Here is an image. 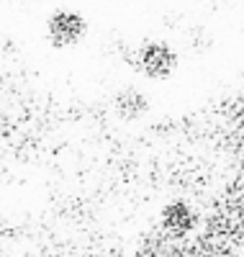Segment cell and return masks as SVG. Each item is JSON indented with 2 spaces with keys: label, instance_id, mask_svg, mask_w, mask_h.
Returning <instances> with one entry per match:
<instances>
[{
  "label": "cell",
  "instance_id": "6da1fadb",
  "mask_svg": "<svg viewBox=\"0 0 244 257\" xmlns=\"http://www.w3.org/2000/svg\"><path fill=\"white\" fill-rule=\"evenodd\" d=\"M87 34V21L70 8H59L47 18V39L57 49H70L77 47Z\"/></svg>",
  "mask_w": 244,
  "mask_h": 257
},
{
  "label": "cell",
  "instance_id": "7a4b0ae2",
  "mask_svg": "<svg viewBox=\"0 0 244 257\" xmlns=\"http://www.w3.org/2000/svg\"><path fill=\"white\" fill-rule=\"evenodd\" d=\"M177 52L167 41H147L137 52V67L149 80H170L177 70Z\"/></svg>",
  "mask_w": 244,
  "mask_h": 257
},
{
  "label": "cell",
  "instance_id": "3957f363",
  "mask_svg": "<svg viewBox=\"0 0 244 257\" xmlns=\"http://www.w3.org/2000/svg\"><path fill=\"white\" fill-rule=\"evenodd\" d=\"M113 108H116V113H118L121 118L134 121V118H142V116L147 113L149 103H147V98L142 95V90H124V93L116 95Z\"/></svg>",
  "mask_w": 244,
  "mask_h": 257
},
{
  "label": "cell",
  "instance_id": "277c9868",
  "mask_svg": "<svg viewBox=\"0 0 244 257\" xmlns=\"http://www.w3.org/2000/svg\"><path fill=\"white\" fill-rule=\"evenodd\" d=\"M162 224L172 234H188L195 226V213L185 203H170L162 211Z\"/></svg>",
  "mask_w": 244,
  "mask_h": 257
}]
</instances>
